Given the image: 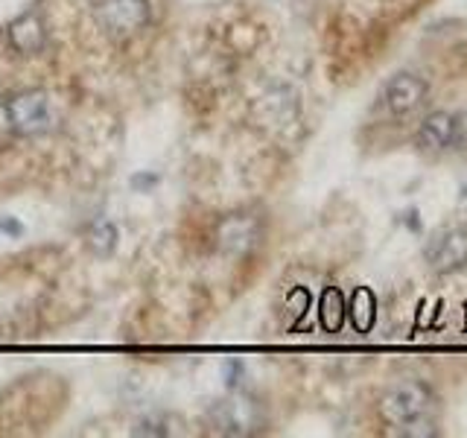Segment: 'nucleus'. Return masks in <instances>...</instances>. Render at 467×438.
Returning <instances> with one entry per match:
<instances>
[{
    "mask_svg": "<svg viewBox=\"0 0 467 438\" xmlns=\"http://www.w3.org/2000/svg\"><path fill=\"white\" fill-rule=\"evenodd\" d=\"M435 391L423 380H406L394 386L379 401V418L389 427H398L400 435H435Z\"/></svg>",
    "mask_w": 467,
    "mask_h": 438,
    "instance_id": "f257e3e1",
    "label": "nucleus"
},
{
    "mask_svg": "<svg viewBox=\"0 0 467 438\" xmlns=\"http://www.w3.org/2000/svg\"><path fill=\"white\" fill-rule=\"evenodd\" d=\"M94 24L114 41H126L150 21V0H94Z\"/></svg>",
    "mask_w": 467,
    "mask_h": 438,
    "instance_id": "f03ea898",
    "label": "nucleus"
},
{
    "mask_svg": "<svg viewBox=\"0 0 467 438\" xmlns=\"http://www.w3.org/2000/svg\"><path fill=\"white\" fill-rule=\"evenodd\" d=\"M435 275H456L467 266V225H447L435 231L423 248Z\"/></svg>",
    "mask_w": 467,
    "mask_h": 438,
    "instance_id": "7ed1b4c3",
    "label": "nucleus"
},
{
    "mask_svg": "<svg viewBox=\"0 0 467 438\" xmlns=\"http://www.w3.org/2000/svg\"><path fill=\"white\" fill-rule=\"evenodd\" d=\"M6 120L18 135H41L53 123V109L44 91H21L6 102Z\"/></svg>",
    "mask_w": 467,
    "mask_h": 438,
    "instance_id": "20e7f679",
    "label": "nucleus"
},
{
    "mask_svg": "<svg viewBox=\"0 0 467 438\" xmlns=\"http://www.w3.org/2000/svg\"><path fill=\"white\" fill-rule=\"evenodd\" d=\"M211 423L219 433L248 435L263 423V412H260V406L252 398H228V401L213 403Z\"/></svg>",
    "mask_w": 467,
    "mask_h": 438,
    "instance_id": "39448f33",
    "label": "nucleus"
},
{
    "mask_svg": "<svg viewBox=\"0 0 467 438\" xmlns=\"http://www.w3.org/2000/svg\"><path fill=\"white\" fill-rule=\"evenodd\" d=\"M430 94V85L418 73H394V77L386 82L383 88V106L394 114V117H403V114H412L423 99Z\"/></svg>",
    "mask_w": 467,
    "mask_h": 438,
    "instance_id": "423d86ee",
    "label": "nucleus"
},
{
    "mask_svg": "<svg viewBox=\"0 0 467 438\" xmlns=\"http://www.w3.org/2000/svg\"><path fill=\"white\" fill-rule=\"evenodd\" d=\"M9 41L21 56L41 53L44 44H47V24H44V15L38 9H26L24 15H18L9 26Z\"/></svg>",
    "mask_w": 467,
    "mask_h": 438,
    "instance_id": "0eeeda50",
    "label": "nucleus"
},
{
    "mask_svg": "<svg viewBox=\"0 0 467 438\" xmlns=\"http://www.w3.org/2000/svg\"><path fill=\"white\" fill-rule=\"evenodd\" d=\"M418 146L420 150H447L452 146V114L450 111H432L423 117L418 129Z\"/></svg>",
    "mask_w": 467,
    "mask_h": 438,
    "instance_id": "6e6552de",
    "label": "nucleus"
},
{
    "mask_svg": "<svg viewBox=\"0 0 467 438\" xmlns=\"http://www.w3.org/2000/svg\"><path fill=\"white\" fill-rule=\"evenodd\" d=\"M348 318V301L339 287H327L318 298V321L327 333H339Z\"/></svg>",
    "mask_w": 467,
    "mask_h": 438,
    "instance_id": "1a4fd4ad",
    "label": "nucleus"
},
{
    "mask_svg": "<svg viewBox=\"0 0 467 438\" xmlns=\"http://www.w3.org/2000/svg\"><path fill=\"white\" fill-rule=\"evenodd\" d=\"M350 325L357 328V333H371L374 321H377V296L368 287H357L354 296H350V307H348Z\"/></svg>",
    "mask_w": 467,
    "mask_h": 438,
    "instance_id": "9d476101",
    "label": "nucleus"
},
{
    "mask_svg": "<svg viewBox=\"0 0 467 438\" xmlns=\"http://www.w3.org/2000/svg\"><path fill=\"white\" fill-rule=\"evenodd\" d=\"M257 237L254 231V219H245V216H234L228 225H223V245L225 248H234V245H252Z\"/></svg>",
    "mask_w": 467,
    "mask_h": 438,
    "instance_id": "9b49d317",
    "label": "nucleus"
},
{
    "mask_svg": "<svg viewBox=\"0 0 467 438\" xmlns=\"http://www.w3.org/2000/svg\"><path fill=\"white\" fill-rule=\"evenodd\" d=\"M88 243L94 245V252L97 255H109L111 248H114V240H117V231H114V225H109V223H97L94 228H91V234H88Z\"/></svg>",
    "mask_w": 467,
    "mask_h": 438,
    "instance_id": "f8f14e48",
    "label": "nucleus"
},
{
    "mask_svg": "<svg viewBox=\"0 0 467 438\" xmlns=\"http://www.w3.org/2000/svg\"><path fill=\"white\" fill-rule=\"evenodd\" d=\"M306 310H310V292L304 287H296L289 292V313L301 318V316H306Z\"/></svg>",
    "mask_w": 467,
    "mask_h": 438,
    "instance_id": "ddd939ff",
    "label": "nucleus"
},
{
    "mask_svg": "<svg viewBox=\"0 0 467 438\" xmlns=\"http://www.w3.org/2000/svg\"><path fill=\"white\" fill-rule=\"evenodd\" d=\"M452 146L467 150V111L452 114Z\"/></svg>",
    "mask_w": 467,
    "mask_h": 438,
    "instance_id": "4468645a",
    "label": "nucleus"
}]
</instances>
